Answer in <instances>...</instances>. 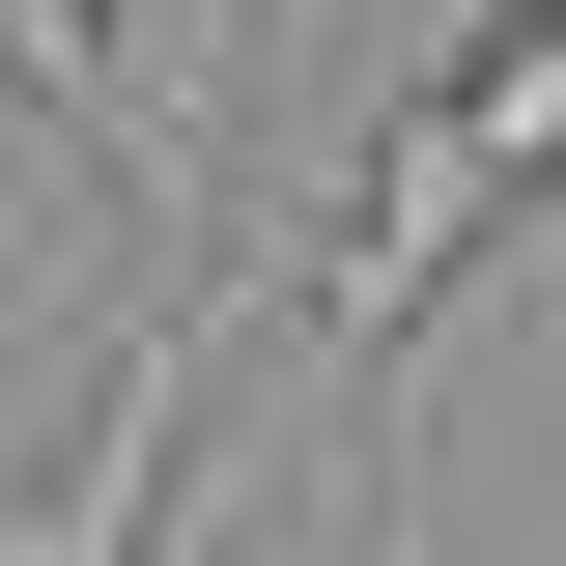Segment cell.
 <instances>
[{"instance_id":"obj_1","label":"cell","mask_w":566,"mask_h":566,"mask_svg":"<svg viewBox=\"0 0 566 566\" xmlns=\"http://www.w3.org/2000/svg\"><path fill=\"white\" fill-rule=\"evenodd\" d=\"M0 85H29V114L170 227V283H199V227H227V114H255V0H0Z\"/></svg>"},{"instance_id":"obj_2","label":"cell","mask_w":566,"mask_h":566,"mask_svg":"<svg viewBox=\"0 0 566 566\" xmlns=\"http://www.w3.org/2000/svg\"><path fill=\"white\" fill-rule=\"evenodd\" d=\"M255 340V283H170L114 368H85V424H57V482L0 510V566H170V453H199V368Z\"/></svg>"},{"instance_id":"obj_3","label":"cell","mask_w":566,"mask_h":566,"mask_svg":"<svg viewBox=\"0 0 566 566\" xmlns=\"http://www.w3.org/2000/svg\"><path fill=\"white\" fill-rule=\"evenodd\" d=\"M424 114H453V170H482V199H510V227H538V199H566V0H510L482 57L424 85Z\"/></svg>"},{"instance_id":"obj_4","label":"cell","mask_w":566,"mask_h":566,"mask_svg":"<svg viewBox=\"0 0 566 566\" xmlns=\"http://www.w3.org/2000/svg\"><path fill=\"white\" fill-rule=\"evenodd\" d=\"M368 566H424V482H397V538H368Z\"/></svg>"}]
</instances>
